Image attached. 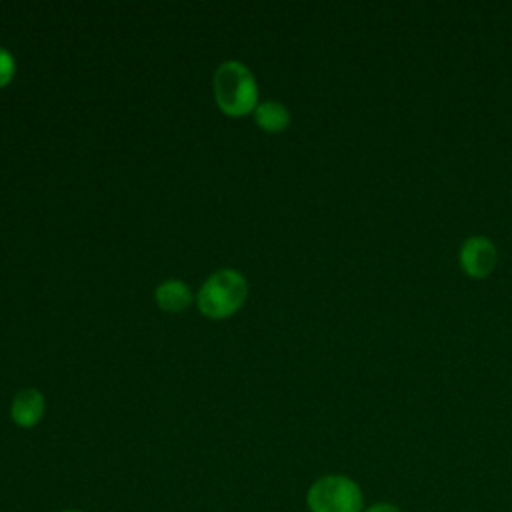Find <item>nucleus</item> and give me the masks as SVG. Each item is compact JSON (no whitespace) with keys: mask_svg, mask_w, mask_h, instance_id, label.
I'll return each mask as SVG.
<instances>
[{"mask_svg":"<svg viewBox=\"0 0 512 512\" xmlns=\"http://www.w3.org/2000/svg\"><path fill=\"white\" fill-rule=\"evenodd\" d=\"M248 296L246 278L232 268H222L206 278L198 292V310L214 320L234 314Z\"/></svg>","mask_w":512,"mask_h":512,"instance_id":"f03ea898","label":"nucleus"},{"mask_svg":"<svg viewBox=\"0 0 512 512\" xmlns=\"http://www.w3.org/2000/svg\"><path fill=\"white\" fill-rule=\"evenodd\" d=\"M10 416L20 428L36 426L44 416V394L36 388L20 390L10 404Z\"/></svg>","mask_w":512,"mask_h":512,"instance_id":"39448f33","label":"nucleus"},{"mask_svg":"<svg viewBox=\"0 0 512 512\" xmlns=\"http://www.w3.org/2000/svg\"><path fill=\"white\" fill-rule=\"evenodd\" d=\"M214 98L226 116H244L258 106V84L254 74L238 60L222 62L212 78Z\"/></svg>","mask_w":512,"mask_h":512,"instance_id":"f257e3e1","label":"nucleus"},{"mask_svg":"<svg viewBox=\"0 0 512 512\" xmlns=\"http://www.w3.org/2000/svg\"><path fill=\"white\" fill-rule=\"evenodd\" d=\"M156 302L166 312H180L192 302V292L182 280H164L156 288Z\"/></svg>","mask_w":512,"mask_h":512,"instance_id":"423d86ee","label":"nucleus"},{"mask_svg":"<svg viewBox=\"0 0 512 512\" xmlns=\"http://www.w3.org/2000/svg\"><path fill=\"white\" fill-rule=\"evenodd\" d=\"M14 72H16L14 56H12L6 48L0 46V88L6 86V84L12 80Z\"/></svg>","mask_w":512,"mask_h":512,"instance_id":"6e6552de","label":"nucleus"},{"mask_svg":"<svg viewBox=\"0 0 512 512\" xmlns=\"http://www.w3.org/2000/svg\"><path fill=\"white\" fill-rule=\"evenodd\" d=\"M364 512H402V508L394 502H372L364 508Z\"/></svg>","mask_w":512,"mask_h":512,"instance_id":"1a4fd4ad","label":"nucleus"},{"mask_svg":"<svg viewBox=\"0 0 512 512\" xmlns=\"http://www.w3.org/2000/svg\"><path fill=\"white\" fill-rule=\"evenodd\" d=\"M310 512H364L366 502L360 484L346 474H324L306 490Z\"/></svg>","mask_w":512,"mask_h":512,"instance_id":"7ed1b4c3","label":"nucleus"},{"mask_svg":"<svg viewBox=\"0 0 512 512\" xmlns=\"http://www.w3.org/2000/svg\"><path fill=\"white\" fill-rule=\"evenodd\" d=\"M254 120L266 132H282L290 124V112L284 104L276 100H266L254 108Z\"/></svg>","mask_w":512,"mask_h":512,"instance_id":"0eeeda50","label":"nucleus"},{"mask_svg":"<svg viewBox=\"0 0 512 512\" xmlns=\"http://www.w3.org/2000/svg\"><path fill=\"white\" fill-rule=\"evenodd\" d=\"M62 512H80V510H62Z\"/></svg>","mask_w":512,"mask_h":512,"instance_id":"9d476101","label":"nucleus"},{"mask_svg":"<svg viewBox=\"0 0 512 512\" xmlns=\"http://www.w3.org/2000/svg\"><path fill=\"white\" fill-rule=\"evenodd\" d=\"M496 260H498L496 246L486 236L466 238L458 252V262H460L462 272L476 280L490 276V272L496 266Z\"/></svg>","mask_w":512,"mask_h":512,"instance_id":"20e7f679","label":"nucleus"}]
</instances>
